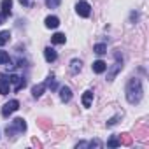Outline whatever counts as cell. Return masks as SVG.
<instances>
[{"label":"cell","instance_id":"cell-12","mask_svg":"<svg viewBox=\"0 0 149 149\" xmlns=\"http://www.w3.org/2000/svg\"><path fill=\"white\" fill-rule=\"evenodd\" d=\"M44 91H46V83H39L37 86H33L32 95H33V98H39V97H42Z\"/></svg>","mask_w":149,"mask_h":149},{"label":"cell","instance_id":"cell-26","mask_svg":"<svg viewBox=\"0 0 149 149\" xmlns=\"http://www.w3.org/2000/svg\"><path fill=\"white\" fill-rule=\"evenodd\" d=\"M19 2H21L23 6H30V0H19Z\"/></svg>","mask_w":149,"mask_h":149},{"label":"cell","instance_id":"cell-21","mask_svg":"<svg viewBox=\"0 0 149 149\" xmlns=\"http://www.w3.org/2000/svg\"><path fill=\"white\" fill-rule=\"evenodd\" d=\"M46 88H51V90L56 88V81H54V76H53V74H51V76L47 77V81H46Z\"/></svg>","mask_w":149,"mask_h":149},{"label":"cell","instance_id":"cell-7","mask_svg":"<svg viewBox=\"0 0 149 149\" xmlns=\"http://www.w3.org/2000/svg\"><path fill=\"white\" fill-rule=\"evenodd\" d=\"M91 68H93L95 74H104V72L107 70V63H105L104 60H97V61H93Z\"/></svg>","mask_w":149,"mask_h":149},{"label":"cell","instance_id":"cell-5","mask_svg":"<svg viewBox=\"0 0 149 149\" xmlns=\"http://www.w3.org/2000/svg\"><path fill=\"white\" fill-rule=\"evenodd\" d=\"M7 79H9V83H13V84H14V90H16V91H19V90H23V88L26 86V81H25V79H21L19 76H14V74H13V76H9Z\"/></svg>","mask_w":149,"mask_h":149},{"label":"cell","instance_id":"cell-22","mask_svg":"<svg viewBox=\"0 0 149 149\" xmlns=\"http://www.w3.org/2000/svg\"><path fill=\"white\" fill-rule=\"evenodd\" d=\"M60 4H61V0H46V6L51 7V9H56Z\"/></svg>","mask_w":149,"mask_h":149},{"label":"cell","instance_id":"cell-4","mask_svg":"<svg viewBox=\"0 0 149 149\" xmlns=\"http://www.w3.org/2000/svg\"><path fill=\"white\" fill-rule=\"evenodd\" d=\"M25 130H26V123H25V119H23V118H16V119L13 121L11 130L7 128V132H18V133H23Z\"/></svg>","mask_w":149,"mask_h":149},{"label":"cell","instance_id":"cell-8","mask_svg":"<svg viewBox=\"0 0 149 149\" xmlns=\"http://www.w3.org/2000/svg\"><path fill=\"white\" fill-rule=\"evenodd\" d=\"M60 98H61V102H70V98H72V90H70L68 86H61V88H60Z\"/></svg>","mask_w":149,"mask_h":149},{"label":"cell","instance_id":"cell-25","mask_svg":"<svg viewBox=\"0 0 149 149\" xmlns=\"http://www.w3.org/2000/svg\"><path fill=\"white\" fill-rule=\"evenodd\" d=\"M123 142H125V144H130V137H128V135H125V137H123Z\"/></svg>","mask_w":149,"mask_h":149},{"label":"cell","instance_id":"cell-17","mask_svg":"<svg viewBox=\"0 0 149 149\" xmlns=\"http://www.w3.org/2000/svg\"><path fill=\"white\" fill-rule=\"evenodd\" d=\"M9 39H11V32H9V30H4V32H0V46L7 44V42H9Z\"/></svg>","mask_w":149,"mask_h":149},{"label":"cell","instance_id":"cell-2","mask_svg":"<svg viewBox=\"0 0 149 149\" xmlns=\"http://www.w3.org/2000/svg\"><path fill=\"white\" fill-rule=\"evenodd\" d=\"M18 109H19V102H18V100H9V102L2 107V116H4V118H9V116H11L13 112H16Z\"/></svg>","mask_w":149,"mask_h":149},{"label":"cell","instance_id":"cell-10","mask_svg":"<svg viewBox=\"0 0 149 149\" xmlns=\"http://www.w3.org/2000/svg\"><path fill=\"white\" fill-rule=\"evenodd\" d=\"M0 7H2V14L6 16H11V9H13V0H2V4H0Z\"/></svg>","mask_w":149,"mask_h":149},{"label":"cell","instance_id":"cell-11","mask_svg":"<svg viewBox=\"0 0 149 149\" xmlns=\"http://www.w3.org/2000/svg\"><path fill=\"white\" fill-rule=\"evenodd\" d=\"M44 58H46V61H54L56 58H58V54H56V51L53 49V47H46L44 49Z\"/></svg>","mask_w":149,"mask_h":149},{"label":"cell","instance_id":"cell-24","mask_svg":"<svg viewBox=\"0 0 149 149\" xmlns=\"http://www.w3.org/2000/svg\"><path fill=\"white\" fill-rule=\"evenodd\" d=\"M6 18H7L6 14H2V13H0V25H2V23H4V19H6Z\"/></svg>","mask_w":149,"mask_h":149},{"label":"cell","instance_id":"cell-23","mask_svg":"<svg viewBox=\"0 0 149 149\" xmlns=\"http://www.w3.org/2000/svg\"><path fill=\"white\" fill-rule=\"evenodd\" d=\"M118 123V118H112L111 121H107V126H112V125H116Z\"/></svg>","mask_w":149,"mask_h":149},{"label":"cell","instance_id":"cell-16","mask_svg":"<svg viewBox=\"0 0 149 149\" xmlns=\"http://www.w3.org/2000/svg\"><path fill=\"white\" fill-rule=\"evenodd\" d=\"M81 65H83L81 60H72V61H70V72H72V74H77V72L81 70Z\"/></svg>","mask_w":149,"mask_h":149},{"label":"cell","instance_id":"cell-9","mask_svg":"<svg viewBox=\"0 0 149 149\" xmlns=\"http://www.w3.org/2000/svg\"><path fill=\"white\" fill-rule=\"evenodd\" d=\"M121 67H123V61H119V56H118V61L114 63V67L111 68V72H109V76H107V81H112L114 79V76L121 70Z\"/></svg>","mask_w":149,"mask_h":149},{"label":"cell","instance_id":"cell-18","mask_svg":"<svg viewBox=\"0 0 149 149\" xmlns=\"http://www.w3.org/2000/svg\"><path fill=\"white\" fill-rule=\"evenodd\" d=\"M93 51H95L97 54H100V56H102V54H105V53H107V46H105V44H95V46H93Z\"/></svg>","mask_w":149,"mask_h":149},{"label":"cell","instance_id":"cell-20","mask_svg":"<svg viewBox=\"0 0 149 149\" xmlns=\"http://www.w3.org/2000/svg\"><path fill=\"white\" fill-rule=\"evenodd\" d=\"M11 58H9V53L7 51H2L0 49V65H4V63H9Z\"/></svg>","mask_w":149,"mask_h":149},{"label":"cell","instance_id":"cell-14","mask_svg":"<svg viewBox=\"0 0 149 149\" xmlns=\"http://www.w3.org/2000/svg\"><path fill=\"white\" fill-rule=\"evenodd\" d=\"M91 102H93V91H84V95H83V105L90 107Z\"/></svg>","mask_w":149,"mask_h":149},{"label":"cell","instance_id":"cell-1","mask_svg":"<svg viewBox=\"0 0 149 149\" xmlns=\"http://www.w3.org/2000/svg\"><path fill=\"white\" fill-rule=\"evenodd\" d=\"M142 93H144V90H142L140 79H137V77L130 79L126 84V100L130 104H139L142 100Z\"/></svg>","mask_w":149,"mask_h":149},{"label":"cell","instance_id":"cell-19","mask_svg":"<svg viewBox=\"0 0 149 149\" xmlns=\"http://www.w3.org/2000/svg\"><path fill=\"white\" fill-rule=\"evenodd\" d=\"M107 146H109V147H119V146H121V139H118V137L114 135V137H111V139L107 140Z\"/></svg>","mask_w":149,"mask_h":149},{"label":"cell","instance_id":"cell-6","mask_svg":"<svg viewBox=\"0 0 149 149\" xmlns=\"http://www.w3.org/2000/svg\"><path fill=\"white\" fill-rule=\"evenodd\" d=\"M9 90H11V83L7 76H0V95H7Z\"/></svg>","mask_w":149,"mask_h":149},{"label":"cell","instance_id":"cell-13","mask_svg":"<svg viewBox=\"0 0 149 149\" xmlns=\"http://www.w3.org/2000/svg\"><path fill=\"white\" fill-rule=\"evenodd\" d=\"M44 23H46V26H47V28H58V25H60V19H58L56 16H47Z\"/></svg>","mask_w":149,"mask_h":149},{"label":"cell","instance_id":"cell-3","mask_svg":"<svg viewBox=\"0 0 149 149\" xmlns=\"http://www.w3.org/2000/svg\"><path fill=\"white\" fill-rule=\"evenodd\" d=\"M76 11H77V14L81 18H88L91 14V6L88 2H84V0H81V2H77V6H76Z\"/></svg>","mask_w":149,"mask_h":149},{"label":"cell","instance_id":"cell-15","mask_svg":"<svg viewBox=\"0 0 149 149\" xmlns=\"http://www.w3.org/2000/svg\"><path fill=\"white\" fill-rule=\"evenodd\" d=\"M65 40H67L65 33H54V35L51 37V42H53V44H65Z\"/></svg>","mask_w":149,"mask_h":149}]
</instances>
